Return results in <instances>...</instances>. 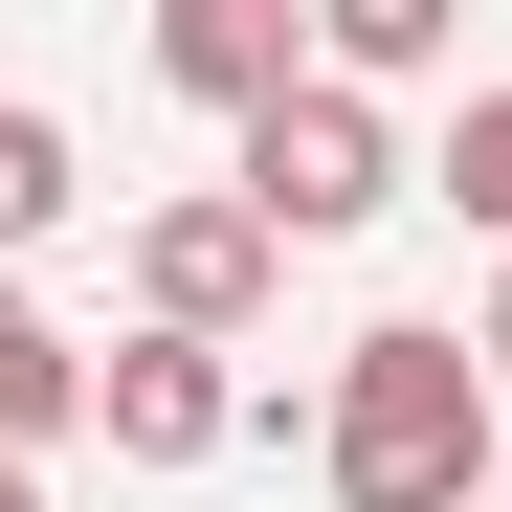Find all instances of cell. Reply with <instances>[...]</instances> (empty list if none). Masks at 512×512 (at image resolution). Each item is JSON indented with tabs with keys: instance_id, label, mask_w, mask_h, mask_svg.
<instances>
[{
	"instance_id": "6da1fadb",
	"label": "cell",
	"mask_w": 512,
	"mask_h": 512,
	"mask_svg": "<svg viewBox=\"0 0 512 512\" xmlns=\"http://www.w3.org/2000/svg\"><path fill=\"white\" fill-rule=\"evenodd\" d=\"M312 468H334V512H490L512 401L468 379L446 312H379L357 357H334V401H312Z\"/></svg>"
},
{
	"instance_id": "7a4b0ae2",
	"label": "cell",
	"mask_w": 512,
	"mask_h": 512,
	"mask_svg": "<svg viewBox=\"0 0 512 512\" xmlns=\"http://www.w3.org/2000/svg\"><path fill=\"white\" fill-rule=\"evenodd\" d=\"M223 201L268 223V268H290V245H357V223L401 201V134L334 90V67H312V90H268V112L223 134Z\"/></svg>"
},
{
	"instance_id": "3957f363",
	"label": "cell",
	"mask_w": 512,
	"mask_h": 512,
	"mask_svg": "<svg viewBox=\"0 0 512 512\" xmlns=\"http://www.w3.org/2000/svg\"><path fill=\"white\" fill-rule=\"evenodd\" d=\"M245 312H268V223H245L223 179H201V201H156V223H134V334H201V357H223Z\"/></svg>"
},
{
	"instance_id": "277c9868",
	"label": "cell",
	"mask_w": 512,
	"mask_h": 512,
	"mask_svg": "<svg viewBox=\"0 0 512 512\" xmlns=\"http://www.w3.org/2000/svg\"><path fill=\"white\" fill-rule=\"evenodd\" d=\"M90 423H112V468H223L245 446V379L201 357V334H112V357H90Z\"/></svg>"
},
{
	"instance_id": "5b68a950",
	"label": "cell",
	"mask_w": 512,
	"mask_h": 512,
	"mask_svg": "<svg viewBox=\"0 0 512 512\" xmlns=\"http://www.w3.org/2000/svg\"><path fill=\"white\" fill-rule=\"evenodd\" d=\"M156 90H201L245 134L268 90H312V23H290V0H156Z\"/></svg>"
},
{
	"instance_id": "8992f818",
	"label": "cell",
	"mask_w": 512,
	"mask_h": 512,
	"mask_svg": "<svg viewBox=\"0 0 512 512\" xmlns=\"http://www.w3.org/2000/svg\"><path fill=\"white\" fill-rule=\"evenodd\" d=\"M45 446H90V334H45V290L0 268V468H45Z\"/></svg>"
},
{
	"instance_id": "52a82bcc",
	"label": "cell",
	"mask_w": 512,
	"mask_h": 512,
	"mask_svg": "<svg viewBox=\"0 0 512 512\" xmlns=\"http://www.w3.org/2000/svg\"><path fill=\"white\" fill-rule=\"evenodd\" d=\"M312 67H334V90H423V67H446V0H334V23H312Z\"/></svg>"
},
{
	"instance_id": "ba28073f",
	"label": "cell",
	"mask_w": 512,
	"mask_h": 512,
	"mask_svg": "<svg viewBox=\"0 0 512 512\" xmlns=\"http://www.w3.org/2000/svg\"><path fill=\"white\" fill-rule=\"evenodd\" d=\"M90 201V156H67V112H0V268H23V245Z\"/></svg>"
},
{
	"instance_id": "9c48e42d",
	"label": "cell",
	"mask_w": 512,
	"mask_h": 512,
	"mask_svg": "<svg viewBox=\"0 0 512 512\" xmlns=\"http://www.w3.org/2000/svg\"><path fill=\"white\" fill-rule=\"evenodd\" d=\"M423 201H468V223L512 245V90H468V112H446V156H423Z\"/></svg>"
},
{
	"instance_id": "30bf717a",
	"label": "cell",
	"mask_w": 512,
	"mask_h": 512,
	"mask_svg": "<svg viewBox=\"0 0 512 512\" xmlns=\"http://www.w3.org/2000/svg\"><path fill=\"white\" fill-rule=\"evenodd\" d=\"M468 379H490V401H512V268H490V312H468Z\"/></svg>"
},
{
	"instance_id": "8fae6325",
	"label": "cell",
	"mask_w": 512,
	"mask_h": 512,
	"mask_svg": "<svg viewBox=\"0 0 512 512\" xmlns=\"http://www.w3.org/2000/svg\"><path fill=\"white\" fill-rule=\"evenodd\" d=\"M0 512H45V468H0Z\"/></svg>"
}]
</instances>
